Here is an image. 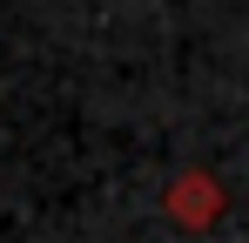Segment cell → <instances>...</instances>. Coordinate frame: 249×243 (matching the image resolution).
<instances>
[{
    "instance_id": "6da1fadb",
    "label": "cell",
    "mask_w": 249,
    "mask_h": 243,
    "mask_svg": "<svg viewBox=\"0 0 249 243\" xmlns=\"http://www.w3.org/2000/svg\"><path fill=\"white\" fill-rule=\"evenodd\" d=\"M222 209H229V189L209 176V169H175L162 182V216L175 230H189V237H202L222 223Z\"/></svg>"
}]
</instances>
